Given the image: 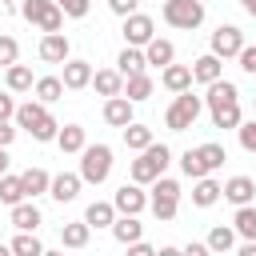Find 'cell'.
<instances>
[{
	"label": "cell",
	"instance_id": "51",
	"mask_svg": "<svg viewBox=\"0 0 256 256\" xmlns=\"http://www.w3.org/2000/svg\"><path fill=\"white\" fill-rule=\"evenodd\" d=\"M252 112H256V100H252Z\"/></svg>",
	"mask_w": 256,
	"mask_h": 256
},
{
	"label": "cell",
	"instance_id": "22",
	"mask_svg": "<svg viewBox=\"0 0 256 256\" xmlns=\"http://www.w3.org/2000/svg\"><path fill=\"white\" fill-rule=\"evenodd\" d=\"M152 88H156V80H152L148 72H132V76H124V96H128L132 104L148 100V96H152Z\"/></svg>",
	"mask_w": 256,
	"mask_h": 256
},
{
	"label": "cell",
	"instance_id": "34",
	"mask_svg": "<svg viewBox=\"0 0 256 256\" xmlns=\"http://www.w3.org/2000/svg\"><path fill=\"white\" fill-rule=\"evenodd\" d=\"M124 144H128L132 152L148 148V144H152V128H148V124H136V120H132V124H124Z\"/></svg>",
	"mask_w": 256,
	"mask_h": 256
},
{
	"label": "cell",
	"instance_id": "41",
	"mask_svg": "<svg viewBox=\"0 0 256 256\" xmlns=\"http://www.w3.org/2000/svg\"><path fill=\"white\" fill-rule=\"evenodd\" d=\"M16 60H20L16 36H0V68H8V64H16Z\"/></svg>",
	"mask_w": 256,
	"mask_h": 256
},
{
	"label": "cell",
	"instance_id": "14",
	"mask_svg": "<svg viewBox=\"0 0 256 256\" xmlns=\"http://www.w3.org/2000/svg\"><path fill=\"white\" fill-rule=\"evenodd\" d=\"M132 100L120 92V96H108L104 100V124H112V128H124V124H132Z\"/></svg>",
	"mask_w": 256,
	"mask_h": 256
},
{
	"label": "cell",
	"instance_id": "43",
	"mask_svg": "<svg viewBox=\"0 0 256 256\" xmlns=\"http://www.w3.org/2000/svg\"><path fill=\"white\" fill-rule=\"evenodd\" d=\"M236 60H240V68H244L248 76H256V44H244V48L236 52Z\"/></svg>",
	"mask_w": 256,
	"mask_h": 256
},
{
	"label": "cell",
	"instance_id": "25",
	"mask_svg": "<svg viewBox=\"0 0 256 256\" xmlns=\"http://www.w3.org/2000/svg\"><path fill=\"white\" fill-rule=\"evenodd\" d=\"M148 64H144V48H136V44H124V52L116 56V72L120 76H132V72H144Z\"/></svg>",
	"mask_w": 256,
	"mask_h": 256
},
{
	"label": "cell",
	"instance_id": "27",
	"mask_svg": "<svg viewBox=\"0 0 256 256\" xmlns=\"http://www.w3.org/2000/svg\"><path fill=\"white\" fill-rule=\"evenodd\" d=\"M84 220H88L92 228H112V220H116V204H112V200H92L88 212H84Z\"/></svg>",
	"mask_w": 256,
	"mask_h": 256
},
{
	"label": "cell",
	"instance_id": "50",
	"mask_svg": "<svg viewBox=\"0 0 256 256\" xmlns=\"http://www.w3.org/2000/svg\"><path fill=\"white\" fill-rule=\"evenodd\" d=\"M4 4H16V0H4Z\"/></svg>",
	"mask_w": 256,
	"mask_h": 256
},
{
	"label": "cell",
	"instance_id": "37",
	"mask_svg": "<svg viewBox=\"0 0 256 256\" xmlns=\"http://www.w3.org/2000/svg\"><path fill=\"white\" fill-rule=\"evenodd\" d=\"M196 152H200V160L208 164V172H216V168H224V160H228V152H224V144H216V140H208V144H200Z\"/></svg>",
	"mask_w": 256,
	"mask_h": 256
},
{
	"label": "cell",
	"instance_id": "24",
	"mask_svg": "<svg viewBox=\"0 0 256 256\" xmlns=\"http://www.w3.org/2000/svg\"><path fill=\"white\" fill-rule=\"evenodd\" d=\"M112 236H116L120 244H132V240H140V236H144V224H140L136 216L116 212V220H112Z\"/></svg>",
	"mask_w": 256,
	"mask_h": 256
},
{
	"label": "cell",
	"instance_id": "44",
	"mask_svg": "<svg viewBox=\"0 0 256 256\" xmlns=\"http://www.w3.org/2000/svg\"><path fill=\"white\" fill-rule=\"evenodd\" d=\"M108 8H112L116 16H132V12L140 8V0H108Z\"/></svg>",
	"mask_w": 256,
	"mask_h": 256
},
{
	"label": "cell",
	"instance_id": "11",
	"mask_svg": "<svg viewBox=\"0 0 256 256\" xmlns=\"http://www.w3.org/2000/svg\"><path fill=\"white\" fill-rule=\"evenodd\" d=\"M36 52H40V60H44V64H64V60L72 56V44H68V36H64V32H44Z\"/></svg>",
	"mask_w": 256,
	"mask_h": 256
},
{
	"label": "cell",
	"instance_id": "19",
	"mask_svg": "<svg viewBox=\"0 0 256 256\" xmlns=\"http://www.w3.org/2000/svg\"><path fill=\"white\" fill-rule=\"evenodd\" d=\"M208 88V96H204V108H220V104H232V100H240V88L232 84V80H212V84H204Z\"/></svg>",
	"mask_w": 256,
	"mask_h": 256
},
{
	"label": "cell",
	"instance_id": "29",
	"mask_svg": "<svg viewBox=\"0 0 256 256\" xmlns=\"http://www.w3.org/2000/svg\"><path fill=\"white\" fill-rule=\"evenodd\" d=\"M88 236H92V224H88V220H76V224H64V228H60V244H64V248H84Z\"/></svg>",
	"mask_w": 256,
	"mask_h": 256
},
{
	"label": "cell",
	"instance_id": "6",
	"mask_svg": "<svg viewBox=\"0 0 256 256\" xmlns=\"http://www.w3.org/2000/svg\"><path fill=\"white\" fill-rule=\"evenodd\" d=\"M20 16L28 24H36L40 32H60L64 28V12L56 0H20Z\"/></svg>",
	"mask_w": 256,
	"mask_h": 256
},
{
	"label": "cell",
	"instance_id": "39",
	"mask_svg": "<svg viewBox=\"0 0 256 256\" xmlns=\"http://www.w3.org/2000/svg\"><path fill=\"white\" fill-rule=\"evenodd\" d=\"M8 248H12L16 256H40V252H44V244L36 240V232H20V236H16Z\"/></svg>",
	"mask_w": 256,
	"mask_h": 256
},
{
	"label": "cell",
	"instance_id": "35",
	"mask_svg": "<svg viewBox=\"0 0 256 256\" xmlns=\"http://www.w3.org/2000/svg\"><path fill=\"white\" fill-rule=\"evenodd\" d=\"M232 248H236V228L216 224V228L208 232V252H232Z\"/></svg>",
	"mask_w": 256,
	"mask_h": 256
},
{
	"label": "cell",
	"instance_id": "13",
	"mask_svg": "<svg viewBox=\"0 0 256 256\" xmlns=\"http://www.w3.org/2000/svg\"><path fill=\"white\" fill-rule=\"evenodd\" d=\"M80 172H60V176H52V184H48V196L52 200H60V204H72L76 196H80Z\"/></svg>",
	"mask_w": 256,
	"mask_h": 256
},
{
	"label": "cell",
	"instance_id": "17",
	"mask_svg": "<svg viewBox=\"0 0 256 256\" xmlns=\"http://www.w3.org/2000/svg\"><path fill=\"white\" fill-rule=\"evenodd\" d=\"M220 76H224V60H220V56L208 52V56H196V60H192V80H196V84H212V80H220Z\"/></svg>",
	"mask_w": 256,
	"mask_h": 256
},
{
	"label": "cell",
	"instance_id": "1",
	"mask_svg": "<svg viewBox=\"0 0 256 256\" xmlns=\"http://www.w3.org/2000/svg\"><path fill=\"white\" fill-rule=\"evenodd\" d=\"M16 128H24L32 140H40V144H48V140H56V132H60V124H56V116L48 112V104L44 100H28V104H16Z\"/></svg>",
	"mask_w": 256,
	"mask_h": 256
},
{
	"label": "cell",
	"instance_id": "48",
	"mask_svg": "<svg viewBox=\"0 0 256 256\" xmlns=\"http://www.w3.org/2000/svg\"><path fill=\"white\" fill-rule=\"evenodd\" d=\"M8 164H12V160H8V148H0V176L8 172Z\"/></svg>",
	"mask_w": 256,
	"mask_h": 256
},
{
	"label": "cell",
	"instance_id": "36",
	"mask_svg": "<svg viewBox=\"0 0 256 256\" xmlns=\"http://www.w3.org/2000/svg\"><path fill=\"white\" fill-rule=\"evenodd\" d=\"M208 112H212V124H216V128H236V124H240V100L220 104V108H208Z\"/></svg>",
	"mask_w": 256,
	"mask_h": 256
},
{
	"label": "cell",
	"instance_id": "42",
	"mask_svg": "<svg viewBox=\"0 0 256 256\" xmlns=\"http://www.w3.org/2000/svg\"><path fill=\"white\" fill-rule=\"evenodd\" d=\"M56 4H60V12L72 16V20H84L88 8H92V0H56Z\"/></svg>",
	"mask_w": 256,
	"mask_h": 256
},
{
	"label": "cell",
	"instance_id": "40",
	"mask_svg": "<svg viewBox=\"0 0 256 256\" xmlns=\"http://www.w3.org/2000/svg\"><path fill=\"white\" fill-rule=\"evenodd\" d=\"M236 136H240V148L244 152H256V116L252 120H240L236 124Z\"/></svg>",
	"mask_w": 256,
	"mask_h": 256
},
{
	"label": "cell",
	"instance_id": "26",
	"mask_svg": "<svg viewBox=\"0 0 256 256\" xmlns=\"http://www.w3.org/2000/svg\"><path fill=\"white\" fill-rule=\"evenodd\" d=\"M4 84H8V92H32V68L28 64H8L4 68Z\"/></svg>",
	"mask_w": 256,
	"mask_h": 256
},
{
	"label": "cell",
	"instance_id": "20",
	"mask_svg": "<svg viewBox=\"0 0 256 256\" xmlns=\"http://www.w3.org/2000/svg\"><path fill=\"white\" fill-rule=\"evenodd\" d=\"M220 188H224V184H216L212 172L200 176V180H192V204H196V208H212V204L220 200Z\"/></svg>",
	"mask_w": 256,
	"mask_h": 256
},
{
	"label": "cell",
	"instance_id": "31",
	"mask_svg": "<svg viewBox=\"0 0 256 256\" xmlns=\"http://www.w3.org/2000/svg\"><path fill=\"white\" fill-rule=\"evenodd\" d=\"M20 180H24V196H28V200L44 196V192H48V184H52V176H48L44 168H28V172H24Z\"/></svg>",
	"mask_w": 256,
	"mask_h": 256
},
{
	"label": "cell",
	"instance_id": "10",
	"mask_svg": "<svg viewBox=\"0 0 256 256\" xmlns=\"http://www.w3.org/2000/svg\"><path fill=\"white\" fill-rule=\"evenodd\" d=\"M240 48H244V32H240L236 24H220V28L212 32V56L228 60V56H236Z\"/></svg>",
	"mask_w": 256,
	"mask_h": 256
},
{
	"label": "cell",
	"instance_id": "46",
	"mask_svg": "<svg viewBox=\"0 0 256 256\" xmlns=\"http://www.w3.org/2000/svg\"><path fill=\"white\" fill-rule=\"evenodd\" d=\"M12 140H16V128H12L8 120H0V148H8Z\"/></svg>",
	"mask_w": 256,
	"mask_h": 256
},
{
	"label": "cell",
	"instance_id": "2",
	"mask_svg": "<svg viewBox=\"0 0 256 256\" xmlns=\"http://www.w3.org/2000/svg\"><path fill=\"white\" fill-rule=\"evenodd\" d=\"M168 160H172V148L168 144H148V148H140V156L128 164V176L136 180V184H152L156 176H164V168H168Z\"/></svg>",
	"mask_w": 256,
	"mask_h": 256
},
{
	"label": "cell",
	"instance_id": "23",
	"mask_svg": "<svg viewBox=\"0 0 256 256\" xmlns=\"http://www.w3.org/2000/svg\"><path fill=\"white\" fill-rule=\"evenodd\" d=\"M92 88L100 96H120L124 92V76L116 68H100V72H92Z\"/></svg>",
	"mask_w": 256,
	"mask_h": 256
},
{
	"label": "cell",
	"instance_id": "49",
	"mask_svg": "<svg viewBox=\"0 0 256 256\" xmlns=\"http://www.w3.org/2000/svg\"><path fill=\"white\" fill-rule=\"evenodd\" d=\"M240 8H244L248 16H256V0H240Z\"/></svg>",
	"mask_w": 256,
	"mask_h": 256
},
{
	"label": "cell",
	"instance_id": "12",
	"mask_svg": "<svg viewBox=\"0 0 256 256\" xmlns=\"http://www.w3.org/2000/svg\"><path fill=\"white\" fill-rule=\"evenodd\" d=\"M220 196L228 200V204H252L256 200V180L252 176H232V180H224V188H220Z\"/></svg>",
	"mask_w": 256,
	"mask_h": 256
},
{
	"label": "cell",
	"instance_id": "28",
	"mask_svg": "<svg viewBox=\"0 0 256 256\" xmlns=\"http://www.w3.org/2000/svg\"><path fill=\"white\" fill-rule=\"evenodd\" d=\"M56 144H60V152H80V148L88 144V132H84L80 124H64V128L56 132Z\"/></svg>",
	"mask_w": 256,
	"mask_h": 256
},
{
	"label": "cell",
	"instance_id": "45",
	"mask_svg": "<svg viewBox=\"0 0 256 256\" xmlns=\"http://www.w3.org/2000/svg\"><path fill=\"white\" fill-rule=\"evenodd\" d=\"M12 116H16V100L8 92H0V120H12Z\"/></svg>",
	"mask_w": 256,
	"mask_h": 256
},
{
	"label": "cell",
	"instance_id": "7",
	"mask_svg": "<svg viewBox=\"0 0 256 256\" xmlns=\"http://www.w3.org/2000/svg\"><path fill=\"white\" fill-rule=\"evenodd\" d=\"M160 16H164V24L192 32V28L204 24V0H164Z\"/></svg>",
	"mask_w": 256,
	"mask_h": 256
},
{
	"label": "cell",
	"instance_id": "21",
	"mask_svg": "<svg viewBox=\"0 0 256 256\" xmlns=\"http://www.w3.org/2000/svg\"><path fill=\"white\" fill-rule=\"evenodd\" d=\"M12 224H16L20 232H36V228L44 224V216H40V208H36L32 200H20V204H12Z\"/></svg>",
	"mask_w": 256,
	"mask_h": 256
},
{
	"label": "cell",
	"instance_id": "4",
	"mask_svg": "<svg viewBox=\"0 0 256 256\" xmlns=\"http://www.w3.org/2000/svg\"><path fill=\"white\" fill-rule=\"evenodd\" d=\"M200 112H204V96H192V88H184V92H176V100L168 104L164 124H168L172 132H188Z\"/></svg>",
	"mask_w": 256,
	"mask_h": 256
},
{
	"label": "cell",
	"instance_id": "47",
	"mask_svg": "<svg viewBox=\"0 0 256 256\" xmlns=\"http://www.w3.org/2000/svg\"><path fill=\"white\" fill-rule=\"evenodd\" d=\"M184 252H188V256H204V252H208V244H184Z\"/></svg>",
	"mask_w": 256,
	"mask_h": 256
},
{
	"label": "cell",
	"instance_id": "8",
	"mask_svg": "<svg viewBox=\"0 0 256 256\" xmlns=\"http://www.w3.org/2000/svg\"><path fill=\"white\" fill-rule=\"evenodd\" d=\"M112 204H116V212H124V216H140L144 208H148V192H144V184H120L116 192H112Z\"/></svg>",
	"mask_w": 256,
	"mask_h": 256
},
{
	"label": "cell",
	"instance_id": "9",
	"mask_svg": "<svg viewBox=\"0 0 256 256\" xmlns=\"http://www.w3.org/2000/svg\"><path fill=\"white\" fill-rule=\"evenodd\" d=\"M152 36H156V20H152V16H144V12H132V16H124V44H136V48H144Z\"/></svg>",
	"mask_w": 256,
	"mask_h": 256
},
{
	"label": "cell",
	"instance_id": "16",
	"mask_svg": "<svg viewBox=\"0 0 256 256\" xmlns=\"http://www.w3.org/2000/svg\"><path fill=\"white\" fill-rule=\"evenodd\" d=\"M60 80H64V88H68V92L88 88V84H92V64H88V60H72V56H68V60H64V76H60Z\"/></svg>",
	"mask_w": 256,
	"mask_h": 256
},
{
	"label": "cell",
	"instance_id": "5",
	"mask_svg": "<svg viewBox=\"0 0 256 256\" xmlns=\"http://www.w3.org/2000/svg\"><path fill=\"white\" fill-rule=\"evenodd\" d=\"M112 172V148L108 144H84L80 148V180L84 184H104Z\"/></svg>",
	"mask_w": 256,
	"mask_h": 256
},
{
	"label": "cell",
	"instance_id": "32",
	"mask_svg": "<svg viewBox=\"0 0 256 256\" xmlns=\"http://www.w3.org/2000/svg\"><path fill=\"white\" fill-rule=\"evenodd\" d=\"M232 224H236V236L256 240V204H240L236 216H232Z\"/></svg>",
	"mask_w": 256,
	"mask_h": 256
},
{
	"label": "cell",
	"instance_id": "15",
	"mask_svg": "<svg viewBox=\"0 0 256 256\" xmlns=\"http://www.w3.org/2000/svg\"><path fill=\"white\" fill-rule=\"evenodd\" d=\"M176 60V44L172 40H164V36H152L148 44H144V64H152V68H164V64H172Z\"/></svg>",
	"mask_w": 256,
	"mask_h": 256
},
{
	"label": "cell",
	"instance_id": "33",
	"mask_svg": "<svg viewBox=\"0 0 256 256\" xmlns=\"http://www.w3.org/2000/svg\"><path fill=\"white\" fill-rule=\"evenodd\" d=\"M20 200H28V196H24V180L4 172V176H0V204L12 208V204H20Z\"/></svg>",
	"mask_w": 256,
	"mask_h": 256
},
{
	"label": "cell",
	"instance_id": "3",
	"mask_svg": "<svg viewBox=\"0 0 256 256\" xmlns=\"http://www.w3.org/2000/svg\"><path fill=\"white\" fill-rule=\"evenodd\" d=\"M148 208H152V216H156L160 224L176 220V212H180V184H176L172 176H156V180H152Z\"/></svg>",
	"mask_w": 256,
	"mask_h": 256
},
{
	"label": "cell",
	"instance_id": "30",
	"mask_svg": "<svg viewBox=\"0 0 256 256\" xmlns=\"http://www.w3.org/2000/svg\"><path fill=\"white\" fill-rule=\"evenodd\" d=\"M32 92H36V100H44V104H56V100L64 96V80H60V76H40V80L32 84Z\"/></svg>",
	"mask_w": 256,
	"mask_h": 256
},
{
	"label": "cell",
	"instance_id": "38",
	"mask_svg": "<svg viewBox=\"0 0 256 256\" xmlns=\"http://www.w3.org/2000/svg\"><path fill=\"white\" fill-rule=\"evenodd\" d=\"M180 168H184V176H188V180H200V176H208V164L200 160V152H196V148H188V152L180 156Z\"/></svg>",
	"mask_w": 256,
	"mask_h": 256
},
{
	"label": "cell",
	"instance_id": "18",
	"mask_svg": "<svg viewBox=\"0 0 256 256\" xmlns=\"http://www.w3.org/2000/svg\"><path fill=\"white\" fill-rule=\"evenodd\" d=\"M160 84H164L168 92L192 88V64H164V68H160Z\"/></svg>",
	"mask_w": 256,
	"mask_h": 256
}]
</instances>
